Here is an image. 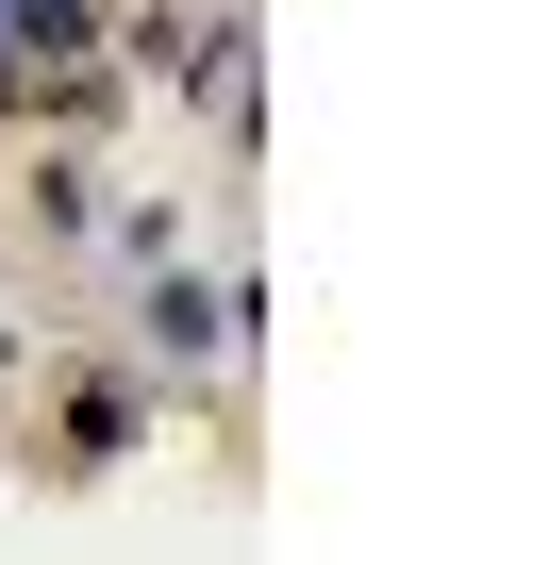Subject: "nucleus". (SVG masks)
Masks as SVG:
<instances>
[{"label":"nucleus","instance_id":"nucleus-1","mask_svg":"<svg viewBox=\"0 0 549 565\" xmlns=\"http://www.w3.org/2000/svg\"><path fill=\"white\" fill-rule=\"evenodd\" d=\"M250 333H266V300H250V282H200V266H150V282H134V366H167V383L233 366Z\"/></svg>","mask_w":549,"mask_h":565},{"label":"nucleus","instance_id":"nucleus-2","mask_svg":"<svg viewBox=\"0 0 549 565\" xmlns=\"http://www.w3.org/2000/svg\"><path fill=\"white\" fill-rule=\"evenodd\" d=\"M0 67H18L34 100H51L67 67H101V0H0Z\"/></svg>","mask_w":549,"mask_h":565},{"label":"nucleus","instance_id":"nucleus-3","mask_svg":"<svg viewBox=\"0 0 549 565\" xmlns=\"http://www.w3.org/2000/svg\"><path fill=\"white\" fill-rule=\"evenodd\" d=\"M134 433H150V383L134 366H67V466H117Z\"/></svg>","mask_w":549,"mask_h":565},{"label":"nucleus","instance_id":"nucleus-4","mask_svg":"<svg viewBox=\"0 0 549 565\" xmlns=\"http://www.w3.org/2000/svg\"><path fill=\"white\" fill-rule=\"evenodd\" d=\"M18 200H34V233H101V167H34Z\"/></svg>","mask_w":549,"mask_h":565},{"label":"nucleus","instance_id":"nucleus-5","mask_svg":"<svg viewBox=\"0 0 549 565\" xmlns=\"http://www.w3.org/2000/svg\"><path fill=\"white\" fill-rule=\"evenodd\" d=\"M0 117H34V84H18V67H0Z\"/></svg>","mask_w":549,"mask_h":565},{"label":"nucleus","instance_id":"nucleus-6","mask_svg":"<svg viewBox=\"0 0 549 565\" xmlns=\"http://www.w3.org/2000/svg\"><path fill=\"white\" fill-rule=\"evenodd\" d=\"M0 366H18V317H0Z\"/></svg>","mask_w":549,"mask_h":565}]
</instances>
